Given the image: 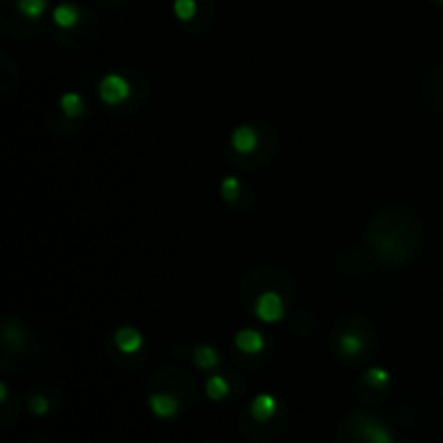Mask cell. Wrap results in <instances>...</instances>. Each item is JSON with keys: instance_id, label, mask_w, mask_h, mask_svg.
Instances as JSON below:
<instances>
[{"instance_id": "7402d4cb", "label": "cell", "mask_w": 443, "mask_h": 443, "mask_svg": "<svg viewBox=\"0 0 443 443\" xmlns=\"http://www.w3.org/2000/svg\"><path fill=\"white\" fill-rule=\"evenodd\" d=\"M439 3H443V0H439Z\"/></svg>"}, {"instance_id": "9c48e42d", "label": "cell", "mask_w": 443, "mask_h": 443, "mask_svg": "<svg viewBox=\"0 0 443 443\" xmlns=\"http://www.w3.org/2000/svg\"><path fill=\"white\" fill-rule=\"evenodd\" d=\"M233 342H236L238 351H243L247 355H257L264 348V335L253 329H243L236 333Z\"/></svg>"}, {"instance_id": "8fae6325", "label": "cell", "mask_w": 443, "mask_h": 443, "mask_svg": "<svg viewBox=\"0 0 443 443\" xmlns=\"http://www.w3.org/2000/svg\"><path fill=\"white\" fill-rule=\"evenodd\" d=\"M52 20L59 28H74L78 22H80V11L76 5H70V3H63L59 7H54L52 11Z\"/></svg>"}, {"instance_id": "30bf717a", "label": "cell", "mask_w": 443, "mask_h": 443, "mask_svg": "<svg viewBox=\"0 0 443 443\" xmlns=\"http://www.w3.org/2000/svg\"><path fill=\"white\" fill-rule=\"evenodd\" d=\"M359 435L363 437L365 443H394L392 432L383 424L374 422V420H363L359 424Z\"/></svg>"}, {"instance_id": "277c9868", "label": "cell", "mask_w": 443, "mask_h": 443, "mask_svg": "<svg viewBox=\"0 0 443 443\" xmlns=\"http://www.w3.org/2000/svg\"><path fill=\"white\" fill-rule=\"evenodd\" d=\"M99 97L104 104L117 107L130 97V83L121 74H109L99 83Z\"/></svg>"}, {"instance_id": "44dd1931", "label": "cell", "mask_w": 443, "mask_h": 443, "mask_svg": "<svg viewBox=\"0 0 443 443\" xmlns=\"http://www.w3.org/2000/svg\"><path fill=\"white\" fill-rule=\"evenodd\" d=\"M5 400H7V385L0 383V402H5Z\"/></svg>"}, {"instance_id": "e0dca14e", "label": "cell", "mask_w": 443, "mask_h": 443, "mask_svg": "<svg viewBox=\"0 0 443 443\" xmlns=\"http://www.w3.org/2000/svg\"><path fill=\"white\" fill-rule=\"evenodd\" d=\"M363 383L372 389H385L389 385V372L383 368H370L363 374Z\"/></svg>"}, {"instance_id": "8992f818", "label": "cell", "mask_w": 443, "mask_h": 443, "mask_svg": "<svg viewBox=\"0 0 443 443\" xmlns=\"http://www.w3.org/2000/svg\"><path fill=\"white\" fill-rule=\"evenodd\" d=\"M275 413H277V400H275V396H270V394L255 396L251 406H249V415L255 422H260V424L270 422L272 418H275Z\"/></svg>"}, {"instance_id": "3957f363", "label": "cell", "mask_w": 443, "mask_h": 443, "mask_svg": "<svg viewBox=\"0 0 443 443\" xmlns=\"http://www.w3.org/2000/svg\"><path fill=\"white\" fill-rule=\"evenodd\" d=\"M253 312L255 316L266 322V324H272V322H279L284 316H286V301L281 296V292L272 290V288H266L262 290L257 296H255V303H253Z\"/></svg>"}, {"instance_id": "d6986e66", "label": "cell", "mask_w": 443, "mask_h": 443, "mask_svg": "<svg viewBox=\"0 0 443 443\" xmlns=\"http://www.w3.org/2000/svg\"><path fill=\"white\" fill-rule=\"evenodd\" d=\"M174 13L180 22H190L197 16V0H174Z\"/></svg>"}, {"instance_id": "5bb4252c", "label": "cell", "mask_w": 443, "mask_h": 443, "mask_svg": "<svg viewBox=\"0 0 443 443\" xmlns=\"http://www.w3.org/2000/svg\"><path fill=\"white\" fill-rule=\"evenodd\" d=\"M3 339H5V346L11 348V351H22L26 346V337H24V331L20 329V324L5 322V327H3Z\"/></svg>"}, {"instance_id": "ac0fdd59", "label": "cell", "mask_w": 443, "mask_h": 443, "mask_svg": "<svg viewBox=\"0 0 443 443\" xmlns=\"http://www.w3.org/2000/svg\"><path fill=\"white\" fill-rule=\"evenodd\" d=\"M241 193H243V184L238 178L229 176L221 182V197L225 199V203H236L241 199Z\"/></svg>"}, {"instance_id": "4fadbf2b", "label": "cell", "mask_w": 443, "mask_h": 443, "mask_svg": "<svg viewBox=\"0 0 443 443\" xmlns=\"http://www.w3.org/2000/svg\"><path fill=\"white\" fill-rule=\"evenodd\" d=\"M193 361H195V365L197 368H201V370H212V368H217L219 363H221V357H219V353L212 348V346H197L195 348V353H193Z\"/></svg>"}, {"instance_id": "ffe728a7", "label": "cell", "mask_w": 443, "mask_h": 443, "mask_svg": "<svg viewBox=\"0 0 443 443\" xmlns=\"http://www.w3.org/2000/svg\"><path fill=\"white\" fill-rule=\"evenodd\" d=\"M28 408H30V413H35V415H46L50 411V402H48L46 396L35 394V396L28 398Z\"/></svg>"}, {"instance_id": "6da1fadb", "label": "cell", "mask_w": 443, "mask_h": 443, "mask_svg": "<svg viewBox=\"0 0 443 443\" xmlns=\"http://www.w3.org/2000/svg\"><path fill=\"white\" fill-rule=\"evenodd\" d=\"M365 243L379 260L394 266L406 264L415 257L422 245L420 221L402 206H387L370 221Z\"/></svg>"}, {"instance_id": "52a82bcc", "label": "cell", "mask_w": 443, "mask_h": 443, "mask_svg": "<svg viewBox=\"0 0 443 443\" xmlns=\"http://www.w3.org/2000/svg\"><path fill=\"white\" fill-rule=\"evenodd\" d=\"M150 408L156 418H162V420H169L178 415L180 411V400L171 394H152L150 396Z\"/></svg>"}, {"instance_id": "ba28073f", "label": "cell", "mask_w": 443, "mask_h": 443, "mask_svg": "<svg viewBox=\"0 0 443 443\" xmlns=\"http://www.w3.org/2000/svg\"><path fill=\"white\" fill-rule=\"evenodd\" d=\"M113 339H115V346L121 353H126V355H132V353H136L143 346V335L136 331L134 327H119L115 331Z\"/></svg>"}, {"instance_id": "5b68a950", "label": "cell", "mask_w": 443, "mask_h": 443, "mask_svg": "<svg viewBox=\"0 0 443 443\" xmlns=\"http://www.w3.org/2000/svg\"><path fill=\"white\" fill-rule=\"evenodd\" d=\"M229 145L236 154L241 156H253L260 147V134L257 128L253 126H238L231 136H229Z\"/></svg>"}, {"instance_id": "2e32d148", "label": "cell", "mask_w": 443, "mask_h": 443, "mask_svg": "<svg viewBox=\"0 0 443 443\" xmlns=\"http://www.w3.org/2000/svg\"><path fill=\"white\" fill-rule=\"evenodd\" d=\"M18 9L24 18L37 20L48 9V0H18Z\"/></svg>"}, {"instance_id": "7c38bea8", "label": "cell", "mask_w": 443, "mask_h": 443, "mask_svg": "<svg viewBox=\"0 0 443 443\" xmlns=\"http://www.w3.org/2000/svg\"><path fill=\"white\" fill-rule=\"evenodd\" d=\"M59 104H61V111L67 119H78L87 111L85 99L78 93H63L61 99H59Z\"/></svg>"}, {"instance_id": "7a4b0ae2", "label": "cell", "mask_w": 443, "mask_h": 443, "mask_svg": "<svg viewBox=\"0 0 443 443\" xmlns=\"http://www.w3.org/2000/svg\"><path fill=\"white\" fill-rule=\"evenodd\" d=\"M353 322H355V318H346L333 331L335 353L348 361H357L359 357L365 355V351L370 346H377V335H374L370 324L363 322L361 318H357V324H353Z\"/></svg>"}, {"instance_id": "9a60e30c", "label": "cell", "mask_w": 443, "mask_h": 443, "mask_svg": "<svg viewBox=\"0 0 443 443\" xmlns=\"http://www.w3.org/2000/svg\"><path fill=\"white\" fill-rule=\"evenodd\" d=\"M206 394L210 400H223L227 394H229V383L225 377H221V374H214V377H210L206 381Z\"/></svg>"}]
</instances>
